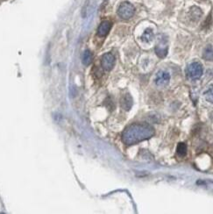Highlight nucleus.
Instances as JSON below:
<instances>
[{
  "instance_id": "f257e3e1",
  "label": "nucleus",
  "mask_w": 213,
  "mask_h": 214,
  "mask_svg": "<svg viewBox=\"0 0 213 214\" xmlns=\"http://www.w3.org/2000/svg\"><path fill=\"white\" fill-rule=\"evenodd\" d=\"M154 134V129L147 123H135L128 126L122 133V141L127 146L148 140Z\"/></svg>"
},
{
  "instance_id": "f03ea898",
  "label": "nucleus",
  "mask_w": 213,
  "mask_h": 214,
  "mask_svg": "<svg viewBox=\"0 0 213 214\" xmlns=\"http://www.w3.org/2000/svg\"><path fill=\"white\" fill-rule=\"evenodd\" d=\"M134 7L131 3L124 2L119 7L118 14L123 20H129L131 19L134 14Z\"/></svg>"
},
{
  "instance_id": "7ed1b4c3",
  "label": "nucleus",
  "mask_w": 213,
  "mask_h": 214,
  "mask_svg": "<svg viewBox=\"0 0 213 214\" xmlns=\"http://www.w3.org/2000/svg\"><path fill=\"white\" fill-rule=\"evenodd\" d=\"M203 72V65L200 62L195 61L189 65L187 69V75L191 79H198L202 76Z\"/></svg>"
},
{
  "instance_id": "20e7f679",
  "label": "nucleus",
  "mask_w": 213,
  "mask_h": 214,
  "mask_svg": "<svg viewBox=\"0 0 213 214\" xmlns=\"http://www.w3.org/2000/svg\"><path fill=\"white\" fill-rule=\"evenodd\" d=\"M102 67L103 70L110 71L115 65V57L112 53H106L103 55L101 59Z\"/></svg>"
},
{
  "instance_id": "39448f33",
  "label": "nucleus",
  "mask_w": 213,
  "mask_h": 214,
  "mask_svg": "<svg viewBox=\"0 0 213 214\" xmlns=\"http://www.w3.org/2000/svg\"><path fill=\"white\" fill-rule=\"evenodd\" d=\"M170 81V75L169 73L161 70L157 73L156 77H155V83L158 86H164L166 84H168Z\"/></svg>"
},
{
  "instance_id": "423d86ee",
  "label": "nucleus",
  "mask_w": 213,
  "mask_h": 214,
  "mask_svg": "<svg viewBox=\"0 0 213 214\" xmlns=\"http://www.w3.org/2000/svg\"><path fill=\"white\" fill-rule=\"evenodd\" d=\"M112 28V23L108 20H104L100 24V26H98L97 29V34L100 37H104L105 35H107L109 33V32Z\"/></svg>"
},
{
  "instance_id": "0eeeda50",
  "label": "nucleus",
  "mask_w": 213,
  "mask_h": 214,
  "mask_svg": "<svg viewBox=\"0 0 213 214\" xmlns=\"http://www.w3.org/2000/svg\"><path fill=\"white\" fill-rule=\"evenodd\" d=\"M132 104H133V100L130 94H125L120 99V105L125 111H129L132 108Z\"/></svg>"
},
{
  "instance_id": "6e6552de",
  "label": "nucleus",
  "mask_w": 213,
  "mask_h": 214,
  "mask_svg": "<svg viewBox=\"0 0 213 214\" xmlns=\"http://www.w3.org/2000/svg\"><path fill=\"white\" fill-rule=\"evenodd\" d=\"M168 49L166 44H159L155 47V53L161 58H164L168 54Z\"/></svg>"
},
{
  "instance_id": "1a4fd4ad",
  "label": "nucleus",
  "mask_w": 213,
  "mask_h": 214,
  "mask_svg": "<svg viewBox=\"0 0 213 214\" xmlns=\"http://www.w3.org/2000/svg\"><path fill=\"white\" fill-rule=\"evenodd\" d=\"M92 58H93V56H92L91 52L88 50V49H86L83 53V54H82V63L86 66L90 65L91 63Z\"/></svg>"
},
{
  "instance_id": "9d476101",
  "label": "nucleus",
  "mask_w": 213,
  "mask_h": 214,
  "mask_svg": "<svg viewBox=\"0 0 213 214\" xmlns=\"http://www.w3.org/2000/svg\"><path fill=\"white\" fill-rule=\"evenodd\" d=\"M153 38V33L151 28H147L142 34L141 40L145 42H150Z\"/></svg>"
},
{
  "instance_id": "9b49d317",
  "label": "nucleus",
  "mask_w": 213,
  "mask_h": 214,
  "mask_svg": "<svg viewBox=\"0 0 213 214\" xmlns=\"http://www.w3.org/2000/svg\"><path fill=\"white\" fill-rule=\"evenodd\" d=\"M176 153L180 157H184L187 154V145L183 142L179 143L176 148Z\"/></svg>"
},
{
  "instance_id": "f8f14e48",
  "label": "nucleus",
  "mask_w": 213,
  "mask_h": 214,
  "mask_svg": "<svg viewBox=\"0 0 213 214\" xmlns=\"http://www.w3.org/2000/svg\"><path fill=\"white\" fill-rule=\"evenodd\" d=\"M203 56V58L207 61H211L212 60V47H211V45H209L204 48Z\"/></svg>"
}]
</instances>
